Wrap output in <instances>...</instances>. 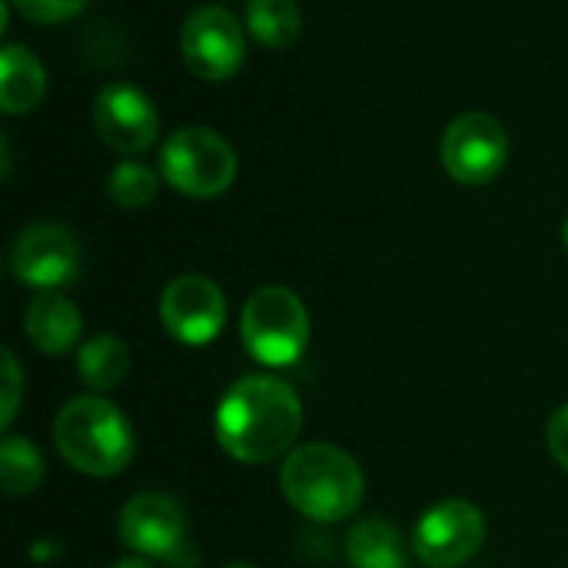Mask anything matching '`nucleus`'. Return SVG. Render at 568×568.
Wrapping results in <instances>:
<instances>
[{
  "label": "nucleus",
  "instance_id": "1",
  "mask_svg": "<svg viewBox=\"0 0 568 568\" xmlns=\"http://www.w3.org/2000/svg\"><path fill=\"white\" fill-rule=\"evenodd\" d=\"M300 429V393L280 376H243L216 406V443L243 466H266L280 456H290Z\"/></svg>",
  "mask_w": 568,
  "mask_h": 568
},
{
  "label": "nucleus",
  "instance_id": "2",
  "mask_svg": "<svg viewBox=\"0 0 568 568\" xmlns=\"http://www.w3.org/2000/svg\"><path fill=\"white\" fill-rule=\"evenodd\" d=\"M280 489L300 516L333 526L356 516L366 496V476L346 449L306 443L283 459Z\"/></svg>",
  "mask_w": 568,
  "mask_h": 568
},
{
  "label": "nucleus",
  "instance_id": "3",
  "mask_svg": "<svg viewBox=\"0 0 568 568\" xmlns=\"http://www.w3.org/2000/svg\"><path fill=\"white\" fill-rule=\"evenodd\" d=\"M53 443L70 469L93 479L123 473L136 449L130 419L103 396L70 399L53 419Z\"/></svg>",
  "mask_w": 568,
  "mask_h": 568
},
{
  "label": "nucleus",
  "instance_id": "4",
  "mask_svg": "<svg viewBox=\"0 0 568 568\" xmlns=\"http://www.w3.org/2000/svg\"><path fill=\"white\" fill-rule=\"evenodd\" d=\"M243 349L270 369L293 366L310 346V313L286 286L256 290L240 316Z\"/></svg>",
  "mask_w": 568,
  "mask_h": 568
},
{
  "label": "nucleus",
  "instance_id": "5",
  "mask_svg": "<svg viewBox=\"0 0 568 568\" xmlns=\"http://www.w3.org/2000/svg\"><path fill=\"white\" fill-rule=\"evenodd\" d=\"M233 146L210 126L173 130L160 146V176L193 200H213L236 180Z\"/></svg>",
  "mask_w": 568,
  "mask_h": 568
},
{
  "label": "nucleus",
  "instance_id": "6",
  "mask_svg": "<svg viewBox=\"0 0 568 568\" xmlns=\"http://www.w3.org/2000/svg\"><path fill=\"white\" fill-rule=\"evenodd\" d=\"M120 539L133 556L160 559L170 568H196L183 506L166 493H136L120 513Z\"/></svg>",
  "mask_w": 568,
  "mask_h": 568
},
{
  "label": "nucleus",
  "instance_id": "7",
  "mask_svg": "<svg viewBox=\"0 0 568 568\" xmlns=\"http://www.w3.org/2000/svg\"><path fill=\"white\" fill-rule=\"evenodd\" d=\"M180 53L193 77L223 83L233 80L246 60V37L240 20L223 7H200L183 20Z\"/></svg>",
  "mask_w": 568,
  "mask_h": 568
},
{
  "label": "nucleus",
  "instance_id": "8",
  "mask_svg": "<svg viewBox=\"0 0 568 568\" xmlns=\"http://www.w3.org/2000/svg\"><path fill=\"white\" fill-rule=\"evenodd\" d=\"M443 166L463 186L493 183L509 160L506 126L493 113H463L443 133Z\"/></svg>",
  "mask_w": 568,
  "mask_h": 568
},
{
  "label": "nucleus",
  "instance_id": "9",
  "mask_svg": "<svg viewBox=\"0 0 568 568\" xmlns=\"http://www.w3.org/2000/svg\"><path fill=\"white\" fill-rule=\"evenodd\" d=\"M486 542V516L466 499H446L423 513L413 532V549L429 568L469 562Z\"/></svg>",
  "mask_w": 568,
  "mask_h": 568
},
{
  "label": "nucleus",
  "instance_id": "10",
  "mask_svg": "<svg viewBox=\"0 0 568 568\" xmlns=\"http://www.w3.org/2000/svg\"><path fill=\"white\" fill-rule=\"evenodd\" d=\"M10 270L40 293L63 290L80 276V243L63 223H30L10 250Z\"/></svg>",
  "mask_w": 568,
  "mask_h": 568
},
{
  "label": "nucleus",
  "instance_id": "11",
  "mask_svg": "<svg viewBox=\"0 0 568 568\" xmlns=\"http://www.w3.org/2000/svg\"><path fill=\"white\" fill-rule=\"evenodd\" d=\"M160 320L173 339L186 346H206L226 326V296L200 273L176 276L160 296Z\"/></svg>",
  "mask_w": 568,
  "mask_h": 568
},
{
  "label": "nucleus",
  "instance_id": "12",
  "mask_svg": "<svg viewBox=\"0 0 568 568\" xmlns=\"http://www.w3.org/2000/svg\"><path fill=\"white\" fill-rule=\"evenodd\" d=\"M93 126L110 150L123 156H140L160 136V113L140 87L110 83L93 100Z\"/></svg>",
  "mask_w": 568,
  "mask_h": 568
},
{
  "label": "nucleus",
  "instance_id": "13",
  "mask_svg": "<svg viewBox=\"0 0 568 568\" xmlns=\"http://www.w3.org/2000/svg\"><path fill=\"white\" fill-rule=\"evenodd\" d=\"M23 333L30 346L43 356H63L77 349L80 333H83V313L60 293L47 290L37 293L33 303L23 313Z\"/></svg>",
  "mask_w": 568,
  "mask_h": 568
},
{
  "label": "nucleus",
  "instance_id": "14",
  "mask_svg": "<svg viewBox=\"0 0 568 568\" xmlns=\"http://www.w3.org/2000/svg\"><path fill=\"white\" fill-rule=\"evenodd\" d=\"M47 93L43 63L20 43H7L0 53V106L3 113H30Z\"/></svg>",
  "mask_w": 568,
  "mask_h": 568
},
{
  "label": "nucleus",
  "instance_id": "15",
  "mask_svg": "<svg viewBox=\"0 0 568 568\" xmlns=\"http://www.w3.org/2000/svg\"><path fill=\"white\" fill-rule=\"evenodd\" d=\"M346 559L353 568H409L406 539L379 516L359 519L346 539Z\"/></svg>",
  "mask_w": 568,
  "mask_h": 568
},
{
  "label": "nucleus",
  "instance_id": "16",
  "mask_svg": "<svg viewBox=\"0 0 568 568\" xmlns=\"http://www.w3.org/2000/svg\"><path fill=\"white\" fill-rule=\"evenodd\" d=\"M77 376L93 393H110L130 376V349L116 336H93L77 349Z\"/></svg>",
  "mask_w": 568,
  "mask_h": 568
},
{
  "label": "nucleus",
  "instance_id": "17",
  "mask_svg": "<svg viewBox=\"0 0 568 568\" xmlns=\"http://www.w3.org/2000/svg\"><path fill=\"white\" fill-rule=\"evenodd\" d=\"M303 13L296 0H246V30L256 43L270 50H286L296 43Z\"/></svg>",
  "mask_w": 568,
  "mask_h": 568
},
{
  "label": "nucleus",
  "instance_id": "18",
  "mask_svg": "<svg viewBox=\"0 0 568 568\" xmlns=\"http://www.w3.org/2000/svg\"><path fill=\"white\" fill-rule=\"evenodd\" d=\"M0 479H3L7 496H30L43 479L40 449L23 436L7 433L3 443H0Z\"/></svg>",
  "mask_w": 568,
  "mask_h": 568
},
{
  "label": "nucleus",
  "instance_id": "19",
  "mask_svg": "<svg viewBox=\"0 0 568 568\" xmlns=\"http://www.w3.org/2000/svg\"><path fill=\"white\" fill-rule=\"evenodd\" d=\"M156 190H160V176L146 163H140V160L116 163L113 173H110V180H106L110 200L116 206H123V210H140V206L153 203Z\"/></svg>",
  "mask_w": 568,
  "mask_h": 568
},
{
  "label": "nucleus",
  "instance_id": "20",
  "mask_svg": "<svg viewBox=\"0 0 568 568\" xmlns=\"http://www.w3.org/2000/svg\"><path fill=\"white\" fill-rule=\"evenodd\" d=\"M17 7L20 17L40 23V27H50V23H67L73 20L90 0H10Z\"/></svg>",
  "mask_w": 568,
  "mask_h": 568
},
{
  "label": "nucleus",
  "instance_id": "21",
  "mask_svg": "<svg viewBox=\"0 0 568 568\" xmlns=\"http://www.w3.org/2000/svg\"><path fill=\"white\" fill-rule=\"evenodd\" d=\"M20 393H23V373L20 363L10 349H3V409H0V426L10 429L17 409H20Z\"/></svg>",
  "mask_w": 568,
  "mask_h": 568
},
{
  "label": "nucleus",
  "instance_id": "22",
  "mask_svg": "<svg viewBox=\"0 0 568 568\" xmlns=\"http://www.w3.org/2000/svg\"><path fill=\"white\" fill-rule=\"evenodd\" d=\"M546 439H549V453L552 459L568 473V403L559 406L549 419V429H546Z\"/></svg>",
  "mask_w": 568,
  "mask_h": 568
},
{
  "label": "nucleus",
  "instance_id": "23",
  "mask_svg": "<svg viewBox=\"0 0 568 568\" xmlns=\"http://www.w3.org/2000/svg\"><path fill=\"white\" fill-rule=\"evenodd\" d=\"M113 568H153L143 556H130V559H120Z\"/></svg>",
  "mask_w": 568,
  "mask_h": 568
},
{
  "label": "nucleus",
  "instance_id": "24",
  "mask_svg": "<svg viewBox=\"0 0 568 568\" xmlns=\"http://www.w3.org/2000/svg\"><path fill=\"white\" fill-rule=\"evenodd\" d=\"M223 568H256V566H250V562H230V566H223Z\"/></svg>",
  "mask_w": 568,
  "mask_h": 568
},
{
  "label": "nucleus",
  "instance_id": "25",
  "mask_svg": "<svg viewBox=\"0 0 568 568\" xmlns=\"http://www.w3.org/2000/svg\"><path fill=\"white\" fill-rule=\"evenodd\" d=\"M562 243H566V250H568V216H566V223H562Z\"/></svg>",
  "mask_w": 568,
  "mask_h": 568
}]
</instances>
